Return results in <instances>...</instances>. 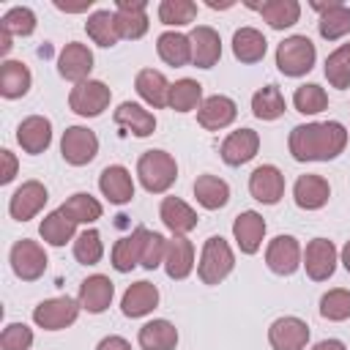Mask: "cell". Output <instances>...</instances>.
I'll use <instances>...</instances> for the list:
<instances>
[{
    "instance_id": "cell-17",
    "label": "cell",
    "mask_w": 350,
    "mask_h": 350,
    "mask_svg": "<svg viewBox=\"0 0 350 350\" xmlns=\"http://www.w3.org/2000/svg\"><path fill=\"white\" fill-rule=\"evenodd\" d=\"M232 238L243 254H257L265 241V219L257 211H241L232 221Z\"/></svg>"
},
{
    "instance_id": "cell-46",
    "label": "cell",
    "mask_w": 350,
    "mask_h": 350,
    "mask_svg": "<svg viewBox=\"0 0 350 350\" xmlns=\"http://www.w3.org/2000/svg\"><path fill=\"white\" fill-rule=\"evenodd\" d=\"M320 314L331 323H342L350 317V290L334 287L320 298Z\"/></svg>"
},
{
    "instance_id": "cell-47",
    "label": "cell",
    "mask_w": 350,
    "mask_h": 350,
    "mask_svg": "<svg viewBox=\"0 0 350 350\" xmlns=\"http://www.w3.org/2000/svg\"><path fill=\"white\" fill-rule=\"evenodd\" d=\"M0 27L11 36H30L36 30V14L27 8V5H14L3 14L0 19Z\"/></svg>"
},
{
    "instance_id": "cell-52",
    "label": "cell",
    "mask_w": 350,
    "mask_h": 350,
    "mask_svg": "<svg viewBox=\"0 0 350 350\" xmlns=\"http://www.w3.org/2000/svg\"><path fill=\"white\" fill-rule=\"evenodd\" d=\"M55 8L66 11V14H79V11H88L90 8V0H82V3H63V0H55Z\"/></svg>"
},
{
    "instance_id": "cell-3",
    "label": "cell",
    "mask_w": 350,
    "mask_h": 350,
    "mask_svg": "<svg viewBox=\"0 0 350 350\" xmlns=\"http://www.w3.org/2000/svg\"><path fill=\"white\" fill-rule=\"evenodd\" d=\"M235 268V254L230 249V243L221 235H211L202 243V254L197 262V276L202 284H219L230 276V271Z\"/></svg>"
},
{
    "instance_id": "cell-55",
    "label": "cell",
    "mask_w": 350,
    "mask_h": 350,
    "mask_svg": "<svg viewBox=\"0 0 350 350\" xmlns=\"http://www.w3.org/2000/svg\"><path fill=\"white\" fill-rule=\"evenodd\" d=\"M339 262H342V265H345V271L350 273V241L342 246V252H339Z\"/></svg>"
},
{
    "instance_id": "cell-31",
    "label": "cell",
    "mask_w": 350,
    "mask_h": 350,
    "mask_svg": "<svg viewBox=\"0 0 350 350\" xmlns=\"http://www.w3.org/2000/svg\"><path fill=\"white\" fill-rule=\"evenodd\" d=\"M137 342L142 350H175L178 347V328L170 320H150L139 328Z\"/></svg>"
},
{
    "instance_id": "cell-12",
    "label": "cell",
    "mask_w": 350,
    "mask_h": 350,
    "mask_svg": "<svg viewBox=\"0 0 350 350\" xmlns=\"http://www.w3.org/2000/svg\"><path fill=\"white\" fill-rule=\"evenodd\" d=\"M46 200H49V191H46V186H44L41 180H25V183L11 194V200H8V213H11V219H16V221H27V219H33V216L41 213V208L46 205Z\"/></svg>"
},
{
    "instance_id": "cell-11",
    "label": "cell",
    "mask_w": 350,
    "mask_h": 350,
    "mask_svg": "<svg viewBox=\"0 0 350 350\" xmlns=\"http://www.w3.org/2000/svg\"><path fill=\"white\" fill-rule=\"evenodd\" d=\"M268 342L273 350H304L309 342V325L295 314L276 317L268 325Z\"/></svg>"
},
{
    "instance_id": "cell-20",
    "label": "cell",
    "mask_w": 350,
    "mask_h": 350,
    "mask_svg": "<svg viewBox=\"0 0 350 350\" xmlns=\"http://www.w3.org/2000/svg\"><path fill=\"white\" fill-rule=\"evenodd\" d=\"M98 189L112 205H126L134 197V178L123 164H109L98 175Z\"/></svg>"
},
{
    "instance_id": "cell-51",
    "label": "cell",
    "mask_w": 350,
    "mask_h": 350,
    "mask_svg": "<svg viewBox=\"0 0 350 350\" xmlns=\"http://www.w3.org/2000/svg\"><path fill=\"white\" fill-rule=\"evenodd\" d=\"M96 350H131V342L123 339V336H118V334H109V336H104L96 345Z\"/></svg>"
},
{
    "instance_id": "cell-5",
    "label": "cell",
    "mask_w": 350,
    "mask_h": 350,
    "mask_svg": "<svg viewBox=\"0 0 350 350\" xmlns=\"http://www.w3.org/2000/svg\"><path fill=\"white\" fill-rule=\"evenodd\" d=\"M109 101H112V90L101 79H85V82L74 85L71 93H68V107L79 118H96V115H101L109 107Z\"/></svg>"
},
{
    "instance_id": "cell-50",
    "label": "cell",
    "mask_w": 350,
    "mask_h": 350,
    "mask_svg": "<svg viewBox=\"0 0 350 350\" xmlns=\"http://www.w3.org/2000/svg\"><path fill=\"white\" fill-rule=\"evenodd\" d=\"M0 159H3V172H0V183L5 186V183H11L14 178H16V156L5 148V150H0Z\"/></svg>"
},
{
    "instance_id": "cell-15",
    "label": "cell",
    "mask_w": 350,
    "mask_h": 350,
    "mask_svg": "<svg viewBox=\"0 0 350 350\" xmlns=\"http://www.w3.org/2000/svg\"><path fill=\"white\" fill-rule=\"evenodd\" d=\"M260 150V134L254 129H238V131H230L219 148V156L224 164L230 167H241L246 161H252Z\"/></svg>"
},
{
    "instance_id": "cell-19",
    "label": "cell",
    "mask_w": 350,
    "mask_h": 350,
    "mask_svg": "<svg viewBox=\"0 0 350 350\" xmlns=\"http://www.w3.org/2000/svg\"><path fill=\"white\" fill-rule=\"evenodd\" d=\"M235 118H238L235 101H232L230 96H221V93L208 96V98L200 104V109H197V123H200L202 129H208V131L227 129Z\"/></svg>"
},
{
    "instance_id": "cell-41",
    "label": "cell",
    "mask_w": 350,
    "mask_h": 350,
    "mask_svg": "<svg viewBox=\"0 0 350 350\" xmlns=\"http://www.w3.org/2000/svg\"><path fill=\"white\" fill-rule=\"evenodd\" d=\"M260 16L273 30H284V27H293L298 22L301 5H298V0H268L260 5Z\"/></svg>"
},
{
    "instance_id": "cell-7",
    "label": "cell",
    "mask_w": 350,
    "mask_h": 350,
    "mask_svg": "<svg viewBox=\"0 0 350 350\" xmlns=\"http://www.w3.org/2000/svg\"><path fill=\"white\" fill-rule=\"evenodd\" d=\"M98 153V137L88 126H68L60 137V156L71 167H85Z\"/></svg>"
},
{
    "instance_id": "cell-25",
    "label": "cell",
    "mask_w": 350,
    "mask_h": 350,
    "mask_svg": "<svg viewBox=\"0 0 350 350\" xmlns=\"http://www.w3.org/2000/svg\"><path fill=\"white\" fill-rule=\"evenodd\" d=\"M159 306V287L150 282H134L126 287L123 298H120V312L126 317H145Z\"/></svg>"
},
{
    "instance_id": "cell-38",
    "label": "cell",
    "mask_w": 350,
    "mask_h": 350,
    "mask_svg": "<svg viewBox=\"0 0 350 350\" xmlns=\"http://www.w3.org/2000/svg\"><path fill=\"white\" fill-rule=\"evenodd\" d=\"M74 230H77V224L57 208V211H52V213L44 216V221L38 227V235L49 246H66L68 241H74Z\"/></svg>"
},
{
    "instance_id": "cell-45",
    "label": "cell",
    "mask_w": 350,
    "mask_h": 350,
    "mask_svg": "<svg viewBox=\"0 0 350 350\" xmlns=\"http://www.w3.org/2000/svg\"><path fill=\"white\" fill-rule=\"evenodd\" d=\"M293 104H295V109H298L301 115H317V112H323V109L328 107V93H325L320 85L306 82V85L295 88Z\"/></svg>"
},
{
    "instance_id": "cell-30",
    "label": "cell",
    "mask_w": 350,
    "mask_h": 350,
    "mask_svg": "<svg viewBox=\"0 0 350 350\" xmlns=\"http://www.w3.org/2000/svg\"><path fill=\"white\" fill-rule=\"evenodd\" d=\"M115 123L126 131H131L134 137H150L156 131V115L134 101H123L115 109Z\"/></svg>"
},
{
    "instance_id": "cell-33",
    "label": "cell",
    "mask_w": 350,
    "mask_h": 350,
    "mask_svg": "<svg viewBox=\"0 0 350 350\" xmlns=\"http://www.w3.org/2000/svg\"><path fill=\"white\" fill-rule=\"evenodd\" d=\"M194 197L205 211H219V208H224L230 202V186L219 175L205 172V175H200L194 180Z\"/></svg>"
},
{
    "instance_id": "cell-36",
    "label": "cell",
    "mask_w": 350,
    "mask_h": 350,
    "mask_svg": "<svg viewBox=\"0 0 350 350\" xmlns=\"http://www.w3.org/2000/svg\"><path fill=\"white\" fill-rule=\"evenodd\" d=\"M85 30H88V38L98 46H115L120 41V33L115 25V11H107V8L93 11L85 22Z\"/></svg>"
},
{
    "instance_id": "cell-34",
    "label": "cell",
    "mask_w": 350,
    "mask_h": 350,
    "mask_svg": "<svg viewBox=\"0 0 350 350\" xmlns=\"http://www.w3.org/2000/svg\"><path fill=\"white\" fill-rule=\"evenodd\" d=\"M265 49H268V41H265V36L257 27L235 30V36H232V55L241 63H260L265 57Z\"/></svg>"
},
{
    "instance_id": "cell-16",
    "label": "cell",
    "mask_w": 350,
    "mask_h": 350,
    "mask_svg": "<svg viewBox=\"0 0 350 350\" xmlns=\"http://www.w3.org/2000/svg\"><path fill=\"white\" fill-rule=\"evenodd\" d=\"M145 0H118L115 3V25H118V33L120 38H129V41H137L148 33V11H145Z\"/></svg>"
},
{
    "instance_id": "cell-10",
    "label": "cell",
    "mask_w": 350,
    "mask_h": 350,
    "mask_svg": "<svg viewBox=\"0 0 350 350\" xmlns=\"http://www.w3.org/2000/svg\"><path fill=\"white\" fill-rule=\"evenodd\" d=\"M301 262H304V249L293 235H276L265 249V265L279 276L295 273Z\"/></svg>"
},
{
    "instance_id": "cell-44",
    "label": "cell",
    "mask_w": 350,
    "mask_h": 350,
    "mask_svg": "<svg viewBox=\"0 0 350 350\" xmlns=\"http://www.w3.org/2000/svg\"><path fill=\"white\" fill-rule=\"evenodd\" d=\"M74 257L82 265H96L104 257V243H101V232L88 227L74 238Z\"/></svg>"
},
{
    "instance_id": "cell-42",
    "label": "cell",
    "mask_w": 350,
    "mask_h": 350,
    "mask_svg": "<svg viewBox=\"0 0 350 350\" xmlns=\"http://www.w3.org/2000/svg\"><path fill=\"white\" fill-rule=\"evenodd\" d=\"M159 19L167 27H183L197 19V3L191 0H161L159 3Z\"/></svg>"
},
{
    "instance_id": "cell-35",
    "label": "cell",
    "mask_w": 350,
    "mask_h": 350,
    "mask_svg": "<svg viewBox=\"0 0 350 350\" xmlns=\"http://www.w3.org/2000/svg\"><path fill=\"white\" fill-rule=\"evenodd\" d=\"M156 52L167 66H175V68L191 63V41H189V36H183L178 30L161 33L156 41Z\"/></svg>"
},
{
    "instance_id": "cell-6",
    "label": "cell",
    "mask_w": 350,
    "mask_h": 350,
    "mask_svg": "<svg viewBox=\"0 0 350 350\" xmlns=\"http://www.w3.org/2000/svg\"><path fill=\"white\" fill-rule=\"evenodd\" d=\"M79 301L68 298V295H57V298H46L33 309V323L44 331H60L77 323L79 317Z\"/></svg>"
},
{
    "instance_id": "cell-32",
    "label": "cell",
    "mask_w": 350,
    "mask_h": 350,
    "mask_svg": "<svg viewBox=\"0 0 350 350\" xmlns=\"http://www.w3.org/2000/svg\"><path fill=\"white\" fill-rule=\"evenodd\" d=\"M30 68L22 60H3L0 66V96L3 98H22L30 90Z\"/></svg>"
},
{
    "instance_id": "cell-14",
    "label": "cell",
    "mask_w": 350,
    "mask_h": 350,
    "mask_svg": "<svg viewBox=\"0 0 350 350\" xmlns=\"http://www.w3.org/2000/svg\"><path fill=\"white\" fill-rule=\"evenodd\" d=\"M249 194L262 205H276L284 194V175L276 164H260L249 175Z\"/></svg>"
},
{
    "instance_id": "cell-18",
    "label": "cell",
    "mask_w": 350,
    "mask_h": 350,
    "mask_svg": "<svg viewBox=\"0 0 350 350\" xmlns=\"http://www.w3.org/2000/svg\"><path fill=\"white\" fill-rule=\"evenodd\" d=\"M112 298H115V284H112V279L104 276V273L88 276V279L79 284V295H77L79 306H82L85 312H90V314H101L104 309H109Z\"/></svg>"
},
{
    "instance_id": "cell-43",
    "label": "cell",
    "mask_w": 350,
    "mask_h": 350,
    "mask_svg": "<svg viewBox=\"0 0 350 350\" xmlns=\"http://www.w3.org/2000/svg\"><path fill=\"white\" fill-rule=\"evenodd\" d=\"M325 79L336 90H347L350 88V49H347V44H342L339 49H334L325 57Z\"/></svg>"
},
{
    "instance_id": "cell-1",
    "label": "cell",
    "mask_w": 350,
    "mask_h": 350,
    "mask_svg": "<svg viewBox=\"0 0 350 350\" xmlns=\"http://www.w3.org/2000/svg\"><path fill=\"white\" fill-rule=\"evenodd\" d=\"M347 145V129L339 120L301 123L290 131L287 148L295 161H331Z\"/></svg>"
},
{
    "instance_id": "cell-8",
    "label": "cell",
    "mask_w": 350,
    "mask_h": 350,
    "mask_svg": "<svg viewBox=\"0 0 350 350\" xmlns=\"http://www.w3.org/2000/svg\"><path fill=\"white\" fill-rule=\"evenodd\" d=\"M8 260H11L14 273H16L22 282H36V279H41L44 271H46V252H44V246H41L38 241H30V238L16 241V243L11 246Z\"/></svg>"
},
{
    "instance_id": "cell-57",
    "label": "cell",
    "mask_w": 350,
    "mask_h": 350,
    "mask_svg": "<svg viewBox=\"0 0 350 350\" xmlns=\"http://www.w3.org/2000/svg\"><path fill=\"white\" fill-rule=\"evenodd\" d=\"M347 49H350V44H347Z\"/></svg>"
},
{
    "instance_id": "cell-23",
    "label": "cell",
    "mask_w": 350,
    "mask_h": 350,
    "mask_svg": "<svg viewBox=\"0 0 350 350\" xmlns=\"http://www.w3.org/2000/svg\"><path fill=\"white\" fill-rule=\"evenodd\" d=\"M331 197V186L323 175H314V172H306L295 180L293 186V200L298 208L304 211H320Z\"/></svg>"
},
{
    "instance_id": "cell-21",
    "label": "cell",
    "mask_w": 350,
    "mask_h": 350,
    "mask_svg": "<svg viewBox=\"0 0 350 350\" xmlns=\"http://www.w3.org/2000/svg\"><path fill=\"white\" fill-rule=\"evenodd\" d=\"M189 41H191V63L197 68H213L221 57V38L213 27L208 25H197L191 33H189Z\"/></svg>"
},
{
    "instance_id": "cell-24",
    "label": "cell",
    "mask_w": 350,
    "mask_h": 350,
    "mask_svg": "<svg viewBox=\"0 0 350 350\" xmlns=\"http://www.w3.org/2000/svg\"><path fill=\"white\" fill-rule=\"evenodd\" d=\"M164 271L170 279H186L194 271V243L186 235H172L164 252Z\"/></svg>"
},
{
    "instance_id": "cell-27",
    "label": "cell",
    "mask_w": 350,
    "mask_h": 350,
    "mask_svg": "<svg viewBox=\"0 0 350 350\" xmlns=\"http://www.w3.org/2000/svg\"><path fill=\"white\" fill-rule=\"evenodd\" d=\"M312 8L320 11L317 30L325 41H336L350 33V8L342 3H312Z\"/></svg>"
},
{
    "instance_id": "cell-4",
    "label": "cell",
    "mask_w": 350,
    "mask_h": 350,
    "mask_svg": "<svg viewBox=\"0 0 350 350\" xmlns=\"http://www.w3.org/2000/svg\"><path fill=\"white\" fill-rule=\"evenodd\" d=\"M314 60H317V49L312 44V38H306V36H287L276 46V68L284 77H304V74H309Z\"/></svg>"
},
{
    "instance_id": "cell-40",
    "label": "cell",
    "mask_w": 350,
    "mask_h": 350,
    "mask_svg": "<svg viewBox=\"0 0 350 350\" xmlns=\"http://www.w3.org/2000/svg\"><path fill=\"white\" fill-rule=\"evenodd\" d=\"M284 109H287V104L276 85H265L252 96V115L260 120H276L284 115Z\"/></svg>"
},
{
    "instance_id": "cell-39",
    "label": "cell",
    "mask_w": 350,
    "mask_h": 350,
    "mask_svg": "<svg viewBox=\"0 0 350 350\" xmlns=\"http://www.w3.org/2000/svg\"><path fill=\"white\" fill-rule=\"evenodd\" d=\"M202 101H205V98H202V85H200L197 79L183 77V79L172 82L167 107L175 109V112H191V109H200Z\"/></svg>"
},
{
    "instance_id": "cell-28",
    "label": "cell",
    "mask_w": 350,
    "mask_h": 350,
    "mask_svg": "<svg viewBox=\"0 0 350 350\" xmlns=\"http://www.w3.org/2000/svg\"><path fill=\"white\" fill-rule=\"evenodd\" d=\"M134 88H137V93H139V98L148 104V107H153V109H161V107H167V101H170V82H167V77L161 74V71H156V68H142L139 74H137V79H134Z\"/></svg>"
},
{
    "instance_id": "cell-48",
    "label": "cell",
    "mask_w": 350,
    "mask_h": 350,
    "mask_svg": "<svg viewBox=\"0 0 350 350\" xmlns=\"http://www.w3.org/2000/svg\"><path fill=\"white\" fill-rule=\"evenodd\" d=\"M0 347L3 350H30L33 347V328L25 323H8L0 334Z\"/></svg>"
},
{
    "instance_id": "cell-26",
    "label": "cell",
    "mask_w": 350,
    "mask_h": 350,
    "mask_svg": "<svg viewBox=\"0 0 350 350\" xmlns=\"http://www.w3.org/2000/svg\"><path fill=\"white\" fill-rule=\"evenodd\" d=\"M159 219L164 221V227L172 235H189L197 227V213L189 202H183L180 197H164L161 208H159Z\"/></svg>"
},
{
    "instance_id": "cell-56",
    "label": "cell",
    "mask_w": 350,
    "mask_h": 350,
    "mask_svg": "<svg viewBox=\"0 0 350 350\" xmlns=\"http://www.w3.org/2000/svg\"><path fill=\"white\" fill-rule=\"evenodd\" d=\"M232 5V0H227V3H216V0H208V8H230Z\"/></svg>"
},
{
    "instance_id": "cell-9",
    "label": "cell",
    "mask_w": 350,
    "mask_h": 350,
    "mask_svg": "<svg viewBox=\"0 0 350 350\" xmlns=\"http://www.w3.org/2000/svg\"><path fill=\"white\" fill-rule=\"evenodd\" d=\"M336 262H339V252L334 246V241L328 238H312L304 249V268H306V276L312 282H325L334 276L336 271Z\"/></svg>"
},
{
    "instance_id": "cell-37",
    "label": "cell",
    "mask_w": 350,
    "mask_h": 350,
    "mask_svg": "<svg viewBox=\"0 0 350 350\" xmlns=\"http://www.w3.org/2000/svg\"><path fill=\"white\" fill-rule=\"evenodd\" d=\"M60 211H63L74 224H93V221L101 219V213H104L101 202H98L96 197H90L88 191H77V194H71V197L60 205Z\"/></svg>"
},
{
    "instance_id": "cell-22",
    "label": "cell",
    "mask_w": 350,
    "mask_h": 350,
    "mask_svg": "<svg viewBox=\"0 0 350 350\" xmlns=\"http://www.w3.org/2000/svg\"><path fill=\"white\" fill-rule=\"evenodd\" d=\"M16 142L22 145L25 153L36 156L44 153L52 145V123L44 115H30L16 126Z\"/></svg>"
},
{
    "instance_id": "cell-54",
    "label": "cell",
    "mask_w": 350,
    "mask_h": 350,
    "mask_svg": "<svg viewBox=\"0 0 350 350\" xmlns=\"http://www.w3.org/2000/svg\"><path fill=\"white\" fill-rule=\"evenodd\" d=\"M8 49H11V33L0 27V55H8Z\"/></svg>"
},
{
    "instance_id": "cell-53",
    "label": "cell",
    "mask_w": 350,
    "mask_h": 350,
    "mask_svg": "<svg viewBox=\"0 0 350 350\" xmlns=\"http://www.w3.org/2000/svg\"><path fill=\"white\" fill-rule=\"evenodd\" d=\"M312 350H347V347H345L342 339H323V342H317Z\"/></svg>"
},
{
    "instance_id": "cell-2",
    "label": "cell",
    "mask_w": 350,
    "mask_h": 350,
    "mask_svg": "<svg viewBox=\"0 0 350 350\" xmlns=\"http://www.w3.org/2000/svg\"><path fill=\"white\" fill-rule=\"evenodd\" d=\"M137 178L145 191L164 194L178 180V161L167 150H145L137 161Z\"/></svg>"
},
{
    "instance_id": "cell-49",
    "label": "cell",
    "mask_w": 350,
    "mask_h": 350,
    "mask_svg": "<svg viewBox=\"0 0 350 350\" xmlns=\"http://www.w3.org/2000/svg\"><path fill=\"white\" fill-rule=\"evenodd\" d=\"M164 252H167V238H164L161 232H150V230H148L139 265H142V268H148V271H153V268L164 265Z\"/></svg>"
},
{
    "instance_id": "cell-13",
    "label": "cell",
    "mask_w": 350,
    "mask_h": 350,
    "mask_svg": "<svg viewBox=\"0 0 350 350\" xmlns=\"http://www.w3.org/2000/svg\"><path fill=\"white\" fill-rule=\"evenodd\" d=\"M57 71L63 79L79 85L85 79H90V71H93V52L88 49V44H79V41H68L60 55H57Z\"/></svg>"
},
{
    "instance_id": "cell-29",
    "label": "cell",
    "mask_w": 350,
    "mask_h": 350,
    "mask_svg": "<svg viewBox=\"0 0 350 350\" xmlns=\"http://www.w3.org/2000/svg\"><path fill=\"white\" fill-rule=\"evenodd\" d=\"M145 235H148V230L145 227H137L131 235H123L120 241H115V246H112V268L118 273H129L131 268L139 265Z\"/></svg>"
}]
</instances>
